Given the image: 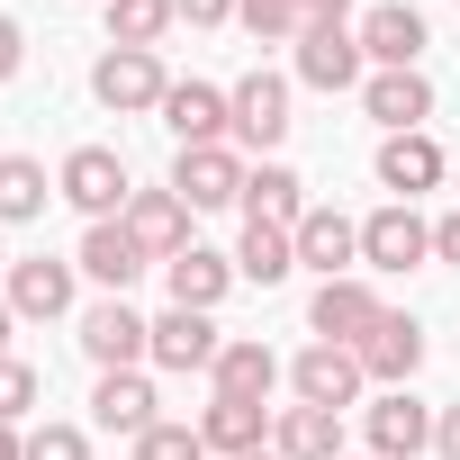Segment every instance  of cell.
Segmentation results:
<instances>
[{"mask_svg": "<svg viewBox=\"0 0 460 460\" xmlns=\"http://www.w3.org/2000/svg\"><path fill=\"white\" fill-rule=\"evenodd\" d=\"M163 280H172V307H199V316H217V298L235 289V253H208V244H190V253H172V262H163Z\"/></svg>", "mask_w": 460, "mask_h": 460, "instance_id": "d6986e66", "label": "cell"}, {"mask_svg": "<svg viewBox=\"0 0 460 460\" xmlns=\"http://www.w3.org/2000/svg\"><path fill=\"white\" fill-rule=\"evenodd\" d=\"M199 442H208V451H226V460H253V451H271V406L217 397V406L199 415Z\"/></svg>", "mask_w": 460, "mask_h": 460, "instance_id": "44dd1931", "label": "cell"}, {"mask_svg": "<svg viewBox=\"0 0 460 460\" xmlns=\"http://www.w3.org/2000/svg\"><path fill=\"white\" fill-rule=\"evenodd\" d=\"M298 82H307V91H352V82H370L361 37H352V28H307V37H298Z\"/></svg>", "mask_w": 460, "mask_h": 460, "instance_id": "5bb4252c", "label": "cell"}, {"mask_svg": "<svg viewBox=\"0 0 460 460\" xmlns=\"http://www.w3.org/2000/svg\"><path fill=\"white\" fill-rule=\"evenodd\" d=\"M361 109H370L388 136H415V127L433 118V82H424V73H370V82H361Z\"/></svg>", "mask_w": 460, "mask_h": 460, "instance_id": "ffe728a7", "label": "cell"}, {"mask_svg": "<svg viewBox=\"0 0 460 460\" xmlns=\"http://www.w3.org/2000/svg\"><path fill=\"white\" fill-rule=\"evenodd\" d=\"M433 262H451V271H460V208H451V217H433Z\"/></svg>", "mask_w": 460, "mask_h": 460, "instance_id": "8d00e7d4", "label": "cell"}, {"mask_svg": "<svg viewBox=\"0 0 460 460\" xmlns=\"http://www.w3.org/2000/svg\"><path fill=\"white\" fill-rule=\"evenodd\" d=\"M217 352H226L217 316H199V307L154 316V370H217Z\"/></svg>", "mask_w": 460, "mask_h": 460, "instance_id": "9a60e30c", "label": "cell"}, {"mask_svg": "<svg viewBox=\"0 0 460 460\" xmlns=\"http://www.w3.org/2000/svg\"><path fill=\"white\" fill-rule=\"evenodd\" d=\"M0 460H28V433L19 424H0Z\"/></svg>", "mask_w": 460, "mask_h": 460, "instance_id": "f35d334b", "label": "cell"}, {"mask_svg": "<svg viewBox=\"0 0 460 460\" xmlns=\"http://www.w3.org/2000/svg\"><path fill=\"white\" fill-rule=\"evenodd\" d=\"M433 451H442V460H460V397L433 415Z\"/></svg>", "mask_w": 460, "mask_h": 460, "instance_id": "74e56055", "label": "cell"}, {"mask_svg": "<svg viewBox=\"0 0 460 460\" xmlns=\"http://www.w3.org/2000/svg\"><path fill=\"white\" fill-rule=\"evenodd\" d=\"M172 190L190 199V217H199V208H235V199H244V154H235V145H190V154L172 163Z\"/></svg>", "mask_w": 460, "mask_h": 460, "instance_id": "9c48e42d", "label": "cell"}, {"mask_svg": "<svg viewBox=\"0 0 460 460\" xmlns=\"http://www.w3.org/2000/svg\"><path fill=\"white\" fill-rule=\"evenodd\" d=\"M28 460H91V433L82 424H37L28 433Z\"/></svg>", "mask_w": 460, "mask_h": 460, "instance_id": "d6a6232c", "label": "cell"}, {"mask_svg": "<svg viewBox=\"0 0 460 460\" xmlns=\"http://www.w3.org/2000/svg\"><path fill=\"white\" fill-rule=\"evenodd\" d=\"M361 460H379V451H361Z\"/></svg>", "mask_w": 460, "mask_h": 460, "instance_id": "b9f144b4", "label": "cell"}, {"mask_svg": "<svg viewBox=\"0 0 460 460\" xmlns=\"http://www.w3.org/2000/svg\"><path fill=\"white\" fill-rule=\"evenodd\" d=\"M235 28L262 37V46H280V37H298L307 19H298V0H235Z\"/></svg>", "mask_w": 460, "mask_h": 460, "instance_id": "f546056e", "label": "cell"}, {"mask_svg": "<svg viewBox=\"0 0 460 460\" xmlns=\"http://www.w3.org/2000/svg\"><path fill=\"white\" fill-rule=\"evenodd\" d=\"M154 118L181 136V154H190V145H226V136H235V100H226L217 82H172Z\"/></svg>", "mask_w": 460, "mask_h": 460, "instance_id": "8992f818", "label": "cell"}, {"mask_svg": "<svg viewBox=\"0 0 460 460\" xmlns=\"http://www.w3.org/2000/svg\"><path fill=\"white\" fill-rule=\"evenodd\" d=\"M172 10H181L190 28H226V19H235V0H172Z\"/></svg>", "mask_w": 460, "mask_h": 460, "instance_id": "836d02e7", "label": "cell"}, {"mask_svg": "<svg viewBox=\"0 0 460 460\" xmlns=\"http://www.w3.org/2000/svg\"><path fill=\"white\" fill-rule=\"evenodd\" d=\"M73 262H82V271H91V280H100L109 298H127V289H136V280L154 271V253H145V244L127 235V217H109V226H91V235H82V253H73Z\"/></svg>", "mask_w": 460, "mask_h": 460, "instance_id": "7c38bea8", "label": "cell"}, {"mask_svg": "<svg viewBox=\"0 0 460 460\" xmlns=\"http://www.w3.org/2000/svg\"><path fill=\"white\" fill-rule=\"evenodd\" d=\"M226 100H235V145L271 154V145L289 136V82H280V73H244Z\"/></svg>", "mask_w": 460, "mask_h": 460, "instance_id": "4fadbf2b", "label": "cell"}, {"mask_svg": "<svg viewBox=\"0 0 460 460\" xmlns=\"http://www.w3.org/2000/svg\"><path fill=\"white\" fill-rule=\"evenodd\" d=\"M208 379H217V397H244V406H262V397L280 388V352H271V343H253V334H235V343L217 352V370H208Z\"/></svg>", "mask_w": 460, "mask_h": 460, "instance_id": "7402d4cb", "label": "cell"}, {"mask_svg": "<svg viewBox=\"0 0 460 460\" xmlns=\"http://www.w3.org/2000/svg\"><path fill=\"white\" fill-rule=\"evenodd\" d=\"M298 19H307V28H343L352 0H298ZM307 28H298V37H307Z\"/></svg>", "mask_w": 460, "mask_h": 460, "instance_id": "d590c367", "label": "cell"}, {"mask_svg": "<svg viewBox=\"0 0 460 460\" xmlns=\"http://www.w3.org/2000/svg\"><path fill=\"white\" fill-rule=\"evenodd\" d=\"M370 451H379V460H415V451H433V415H424L406 388H388V397L370 406Z\"/></svg>", "mask_w": 460, "mask_h": 460, "instance_id": "603a6c76", "label": "cell"}, {"mask_svg": "<svg viewBox=\"0 0 460 460\" xmlns=\"http://www.w3.org/2000/svg\"><path fill=\"white\" fill-rule=\"evenodd\" d=\"M172 19H181L172 0H109V46H145V55H154V46L172 37Z\"/></svg>", "mask_w": 460, "mask_h": 460, "instance_id": "f1b7e54d", "label": "cell"}, {"mask_svg": "<svg viewBox=\"0 0 460 460\" xmlns=\"http://www.w3.org/2000/svg\"><path fill=\"white\" fill-rule=\"evenodd\" d=\"M163 91H172V73H163V55H145V46H109V55L91 64V100L118 109V118L163 109Z\"/></svg>", "mask_w": 460, "mask_h": 460, "instance_id": "7a4b0ae2", "label": "cell"}, {"mask_svg": "<svg viewBox=\"0 0 460 460\" xmlns=\"http://www.w3.org/2000/svg\"><path fill=\"white\" fill-rule=\"evenodd\" d=\"M271 451H280V460H343V415H325V406H280V415H271Z\"/></svg>", "mask_w": 460, "mask_h": 460, "instance_id": "cb8c5ba5", "label": "cell"}, {"mask_svg": "<svg viewBox=\"0 0 460 460\" xmlns=\"http://www.w3.org/2000/svg\"><path fill=\"white\" fill-rule=\"evenodd\" d=\"M361 55H370V73H415L424 64V46H433V28H424V10H406V0H379V10H361Z\"/></svg>", "mask_w": 460, "mask_h": 460, "instance_id": "5b68a950", "label": "cell"}, {"mask_svg": "<svg viewBox=\"0 0 460 460\" xmlns=\"http://www.w3.org/2000/svg\"><path fill=\"white\" fill-rule=\"evenodd\" d=\"M19 64H28V37H19V19H10V10H0V82H10Z\"/></svg>", "mask_w": 460, "mask_h": 460, "instance_id": "e575fe53", "label": "cell"}, {"mask_svg": "<svg viewBox=\"0 0 460 460\" xmlns=\"http://www.w3.org/2000/svg\"><path fill=\"white\" fill-rule=\"evenodd\" d=\"M127 235H136L154 262L190 253V199H181V190H136V199H127Z\"/></svg>", "mask_w": 460, "mask_h": 460, "instance_id": "e0dca14e", "label": "cell"}, {"mask_svg": "<svg viewBox=\"0 0 460 460\" xmlns=\"http://www.w3.org/2000/svg\"><path fill=\"white\" fill-rule=\"evenodd\" d=\"M253 460H280V451H253Z\"/></svg>", "mask_w": 460, "mask_h": 460, "instance_id": "60d3db41", "label": "cell"}, {"mask_svg": "<svg viewBox=\"0 0 460 460\" xmlns=\"http://www.w3.org/2000/svg\"><path fill=\"white\" fill-rule=\"evenodd\" d=\"M55 190H64L91 226L127 217V199H136V190H127V154H118V145H73V154H64V172H55Z\"/></svg>", "mask_w": 460, "mask_h": 460, "instance_id": "6da1fadb", "label": "cell"}, {"mask_svg": "<svg viewBox=\"0 0 460 460\" xmlns=\"http://www.w3.org/2000/svg\"><path fill=\"white\" fill-rule=\"evenodd\" d=\"M244 217L298 226V217H307V181H298L289 163H253V172H244Z\"/></svg>", "mask_w": 460, "mask_h": 460, "instance_id": "4316f807", "label": "cell"}, {"mask_svg": "<svg viewBox=\"0 0 460 460\" xmlns=\"http://www.w3.org/2000/svg\"><path fill=\"white\" fill-rule=\"evenodd\" d=\"M37 397H46V379H37L28 361H0V424H19V415H37Z\"/></svg>", "mask_w": 460, "mask_h": 460, "instance_id": "1f68e13d", "label": "cell"}, {"mask_svg": "<svg viewBox=\"0 0 460 460\" xmlns=\"http://www.w3.org/2000/svg\"><path fill=\"white\" fill-rule=\"evenodd\" d=\"M352 352H361V370H370L379 388H406V379L424 370V325H415V316H397V307H379V325H370Z\"/></svg>", "mask_w": 460, "mask_h": 460, "instance_id": "8fae6325", "label": "cell"}, {"mask_svg": "<svg viewBox=\"0 0 460 460\" xmlns=\"http://www.w3.org/2000/svg\"><path fill=\"white\" fill-rule=\"evenodd\" d=\"M91 424H100V433H127V442L154 433V424H163V415H154V379H145V370H100V388H91Z\"/></svg>", "mask_w": 460, "mask_h": 460, "instance_id": "2e32d148", "label": "cell"}, {"mask_svg": "<svg viewBox=\"0 0 460 460\" xmlns=\"http://www.w3.org/2000/svg\"><path fill=\"white\" fill-rule=\"evenodd\" d=\"M136 460H208V442H199V424H154V433H136Z\"/></svg>", "mask_w": 460, "mask_h": 460, "instance_id": "4dcf8cb0", "label": "cell"}, {"mask_svg": "<svg viewBox=\"0 0 460 460\" xmlns=\"http://www.w3.org/2000/svg\"><path fill=\"white\" fill-rule=\"evenodd\" d=\"M10 325H19V307H10V298H0V361H10Z\"/></svg>", "mask_w": 460, "mask_h": 460, "instance_id": "ab89813d", "label": "cell"}, {"mask_svg": "<svg viewBox=\"0 0 460 460\" xmlns=\"http://www.w3.org/2000/svg\"><path fill=\"white\" fill-rule=\"evenodd\" d=\"M73 271L82 262H55V253H28V262H10V298L19 316H73Z\"/></svg>", "mask_w": 460, "mask_h": 460, "instance_id": "ac0fdd59", "label": "cell"}, {"mask_svg": "<svg viewBox=\"0 0 460 460\" xmlns=\"http://www.w3.org/2000/svg\"><path fill=\"white\" fill-rule=\"evenodd\" d=\"M361 352L352 343H307L298 361H289V388H298V406H325V415H343V406H361Z\"/></svg>", "mask_w": 460, "mask_h": 460, "instance_id": "3957f363", "label": "cell"}, {"mask_svg": "<svg viewBox=\"0 0 460 460\" xmlns=\"http://www.w3.org/2000/svg\"><path fill=\"white\" fill-rule=\"evenodd\" d=\"M82 352H91L100 370H136V361H154V325H145L127 298H100V307L82 316Z\"/></svg>", "mask_w": 460, "mask_h": 460, "instance_id": "52a82bcc", "label": "cell"}, {"mask_svg": "<svg viewBox=\"0 0 460 460\" xmlns=\"http://www.w3.org/2000/svg\"><path fill=\"white\" fill-rule=\"evenodd\" d=\"M433 181H442V145H433L424 127H415V136H388V145H379V190H397V199L415 208V190H433Z\"/></svg>", "mask_w": 460, "mask_h": 460, "instance_id": "484cf974", "label": "cell"}, {"mask_svg": "<svg viewBox=\"0 0 460 460\" xmlns=\"http://www.w3.org/2000/svg\"><path fill=\"white\" fill-rule=\"evenodd\" d=\"M298 271V235L289 226H271V217H244V244H235V280H262V289H280Z\"/></svg>", "mask_w": 460, "mask_h": 460, "instance_id": "d4e9b609", "label": "cell"}, {"mask_svg": "<svg viewBox=\"0 0 460 460\" xmlns=\"http://www.w3.org/2000/svg\"><path fill=\"white\" fill-rule=\"evenodd\" d=\"M415 262H433V226H424L406 199L370 208V217H361V271H415Z\"/></svg>", "mask_w": 460, "mask_h": 460, "instance_id": "277c9868", "label": "cell"}, {"mask_svg": "<svg viewBox=\"0 0 460 460\" xmlns=\"http://www.w3.org/2000/svg\"><path fill=\"white\" fill-rule=\"evenodd\" d=\"M307 325H316V343H361V334L379 325V298H370V280H361V271H343V280H316V298H307Z\"/></svg>", "mask_w": 460, "mask_h": 460, "instance_id": "30bf717a", "label": "cell"}, {"mask_svg": "<svg viewBox=\"0 0 460 460\" xmlns=\"http://www.w3.org/2000/svg\"><path fill=\"white\" fill-rule=\"evenodd\" d=\"M298 271H316V280H343V271H361V226L343 217V208H307L298 226Z\"/></svg>", "mask_w": 460, "mask_h": 460, "instance_id": "ba28073f", "label": "cell"}, {"mask_svg": "<svg viewBox=\"0 0 460 460\" xmlns=\"http://www.w3.org/2000/svg\"><path fill=\"white\" fill-rule=\"evenodd\" d=\"M46 199H55V181H46V163H37V154H0V226L46 217Z\"/></svg>", "mask_w": 460, "mask_h": 460, "instance_id": "83f0119b", "label": "cell"}]
</instances>
